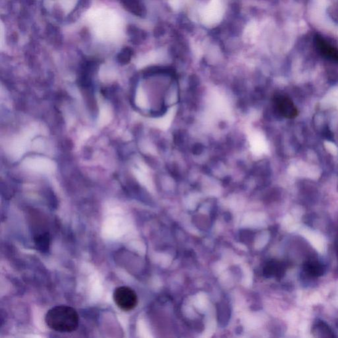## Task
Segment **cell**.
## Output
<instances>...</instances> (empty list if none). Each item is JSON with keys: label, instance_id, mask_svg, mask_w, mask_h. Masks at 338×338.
Returning <instances> with one entry per match:
<instances>
[{"label": "cell", "instance_id": "cell-1", "mask_svg": "<svg viewBox=\"0 0 338 338\" xmlns=\"http://www.w3.org/2000/svg\"><path fill=\"white\" fill-rule=\"evenodd\" d=\"M45 322L53 330L69 333L76 330L80 323L78 312L71 307L59 305L49 310L45 316Z\"/></svg>", "mask_w": 338, "mask_h": 338}, {"label": "cell", "instance_id": "cell-2", "mask_svg": "<svg viewBox=\"0 0 338 338\" xmlns=\"http://www.w3.org/2000/svg\"><path fill=\"white\" fill-rule=\"evenodd\" d=\"M113 299L117 307L124 311H130L138 305V296L132 289L126 286L117 288L113 293Z\"/></svg>", "mask_w": 338, "mask_h": 338}, {"label": "cell", "instance_id": "cell-3", "mask_svg": "<svg viewBox=\"0 0 338 338\" xmlns=\"http://www.w3.org/2000/svg\"><path fill=\"white\" fill-rule=\"evenodd\" d=\"M223 15L222 0H211L209 5L202 11V21L207 26L217 24Z\"/></svg>", "mask_w": 338, "mask_h": 338}, {"label": "cell", "instance_id": "cell-4", "mask_svg": "<svg viewBox=\"0 0 338 338\" xmlns=\"http://www.w3.org/2000/svg\"><path fill=\"white\" fill-rule=\"evenodd\" d=\"M276 108L284 117L294 119L298 115V110L290 98L284 95H278L275 98Z\"/></svg>", "mask_w": 338, "mask_h": 338}, {"label": "cell", "instance_id": "cell-5", "mask_svg": "<svg viewBox=\"0 0 338 338\" xmlns=\"http://www.w3.org/2000/svg\"><path fill=\"white\" fill-rule=\"evenodd\" d=\"M315 44L323 57L329 61L338 63V49L319 36H316Z\"/></svg>", "mask_w": 338, "mask_h": 338}, {"label": "cell", "instance_id": "cell-6", "mask_svg": "<svg viewBox=\"0 0 338 338\" xmlns=\"http://www.w3.org/2000/svg\"><path fill=\"white\" fill-rule=\"evenodd\" d=\"M303 268L308 275L313 277H320L324 275L326 271L324 265L315 260L307 261L304 264Z\"/></svg>", "mask_w": 338, "mask_h": 338}, {"label": "cell", "instance_id": "cell-7", "mask_svg": "<svg viewBox=\"0 0 338 338\" xmlns=\"http://www.w3.org/2000/svg\"><path fill=\"white\" fill-rule=\"evenodd\" d=\"M312 332L314 336L318 337H334L333 331L326 323L320 321L312 327Z\"/></svg>", "mask_w": 338, "mask_h": 338}, {"label": "cell", "instance_id": "cell-8", "mask_svg": "<svg viewBox=\"0 0 338 338\" xmlns=\"http://www.w3.org/2000/svg\"><path fill=\"white\" fill-rule=\"evenodd\" d=\"M264 273L267 277L275 276L280 277L285 273V267L280 262H271L265 267Z\"/></svg>", "mask_w": 338, "mask_h": 338}, {"label": "cell", "instance_id": "cell-9", "mask_svg": "<svg viewBox=\"0 0 338 338\" xmlns=\"http://www.w3.org/2000/svg\"><path fill=\"white\" fill-rule=\"evenodd\" d=\"M256 33H257V25L254 21H252L246 27L245 33H244V38L245 41L253 42L256 36Z\"/></svg>", "mask_w": 338, "mask_h": 338}, {"label": "cell", "instance_id": "cell-10", "mask_svg": "<svg viewBox=\"0 0 338 338\" xmlns=\"http://www.w3.org/2000/svg\"><path fill=\"white\" fill-rule=\"evenodd\" d=\"M35 241L38 249L42 250V251L48 249L49 244H50V237H49L48 233L37 235L35 238Z\"/></svg>", "mask_w": 338, "mask_h": 338}, {"label": "cell", "instance_id": "cell-11", "mask_svg": "<svg viewBox=\"0 0 338 338\" xmlns=\"http://www.w3.org/2000/svg\"><path fill=\"white\" fill-rule=\"evenodd\" d=\"M130 58V52L128 48H124L123 51L119 53L118 59L121 63H126L129 61Z\"/></svg>", "mask_w": 338, "mask_h": 338}, {"label": "cell", "instance_id": "cell-12", "mask_svg": "<svg viewBox=\"0 0 338 338\" xmlns=\"http://www.w3.org/2000/svg\"><path fill=\"white\" fill-rule=\"evenodd\" d=\"M182 0H170L169 4L173 10H178L182 6Z\"/></svg>", "mask_w": 338, "mask_h": 338}, {"label": "cell", "instance_id": "cell-13", "mask_svg": "<svg viewBox=\"0 0 338 338\" xmlns=\"http://www.w3.org/2000/svg\"><path fill=\"white\" fill-rule=\"evenodd\" d=\"M336 249H337V254H338V239H337V243H336Z\"/></svg>", "mask_w": 338, "mask_h": 338}]
</instances>
